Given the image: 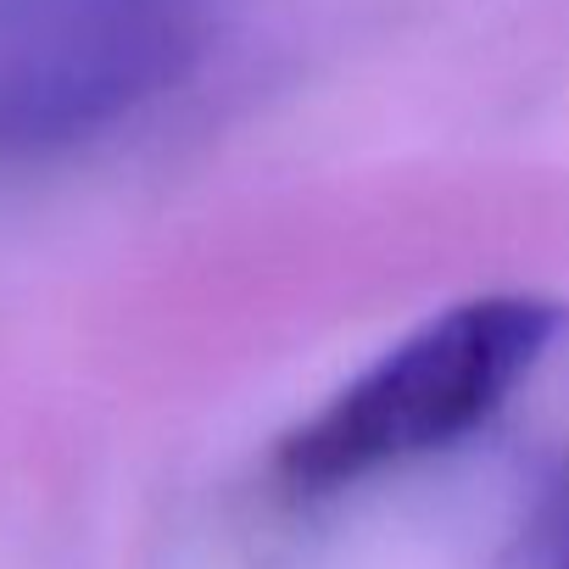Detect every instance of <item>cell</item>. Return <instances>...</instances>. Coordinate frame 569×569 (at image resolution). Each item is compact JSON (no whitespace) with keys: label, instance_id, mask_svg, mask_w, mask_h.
Returning <instances> with one entry per match:
<instances>
[{"label":"cell","instance_id":"cell-1","mask_svg":"<svg viewBox=\"0 0 569 569\" xmlns=\"http://www.w3.org/2000/svg\"><path fill=\"white\" fill-rule=\"evenodd\" d=\"M563 330L569 308L541 291H486L441 308L279 436L273 480L291 497H330L458 447L508 408Z\"/></svg>","mask_w":569,"mask_h":569},{"label":"cell","instance_id":"cell-2","mask_svg":"<svg viewBox=\"0 0 569 569\" xmlns=\"http://www.w3.org/2000/svg\"><path fill=\"white\" fill-rule=\"evenodd\" d=\"M201 0H0V162L79 146L201 51Z\"/></svg>","mask_w":569,"mask_h":569},{"label":"cell","instance_id":"cell-3","mask_svg":"<svg viewBox=\"0 0 569 569\" xmlns=\"http://www.w3.org/2000/svg\"><path fill=\"white\" fill-rule=\"evenodd\" d=\"M536 569H569V469L541 502L536 519Z\"/></svg>","mask_w":569,"mask_h":569}]
</instances>
